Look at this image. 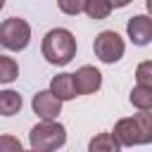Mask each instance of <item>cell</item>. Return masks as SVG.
<instances>
[{"label":"cell","instance_id":"5bb4252c","mask_svg":"<svg viewBox=\"0 0 152 152\" xmlns=\"http://www.w3.org/2000/svg\"><path fill=\"white\" fill-rule=\"evenodd\" d=\"M133 121L140 131V145H150L152 142V114L150 112H138V114H133Z\"/></svg>","mask_w":152,"mask_h":152},{"label":"cell","instance_id":"9a60e30c","mask_svg":"<svg viewBox=\"0 0 152 152\" xmlns=\"http://www.w3.org/2000/svg\"><path fill=\"white\" fill-rule=\"evenodd\" d=\"M19 78V64L7 57V55H0V83H12Z\"/></svg>","mask_w":152,"mask_h":152},{"label":"cell","instance_id":"3957f363","mask_svg":"<svg viewBox=\"0 0 152 152\" xmlns=\"http://www.w3.org/2000/svg\"><path fill=\"white\" fill-rule=\"evenodd\" d=\"M28 43H31V26L26 19L10 17L0 24V45L5 50L21 52L28 48Z\"/></svg>","mask_w":152,"mask_h":152},{"label":"cell","instance_id":"277c9868","mask_svg":"<svg viewBox=\"0 0 152 152\" xmlns=\"http://www.w3.org/2000/svg\"><path fill=\"white\" fill-rule=\"evenodd\" d=\"M93 50H95V57L102 62V64H114L124 57L126 52V43L124 38L116 33V31H100L95 36V43H93Z\"/></svg>","mask_w":152,"mask_h":152},{"label":"cell","instance_id":"2e32d148","mask_svg":"<svg viewBox=\"0 0 152 152\" xmlns=\"http://www.w3.org/2000/svg\"><path fill=\"white\" fill-rule=\"evenodd\" d=\"M135 81H138V86L152 88V59H145L135 66Z\"/></svg>","mask_w":152,"mask_h":152},{"label":"cell","instance_id":"44dd1931","mask_svg":"<svg viewBox=\"0 0 152 152\" xmlns=\"http://www.w3.org/2000/svg\"><path fill=\"white\" fill-rule=\"evenodd\" d=\"M2 7H5V0H0V10H2Z\"/></svg>","mask_w":152,"mask_h":152},{"label":"cell","instance_id":"9c48e42d","mask_svg":"<svg viewBox=\"0 0 152 152\" xmlns=\"http://www.w3.org/2000/svg\"><path fill=\"white\" fill-rule=\"evenodd\" d=\"M57 100H62V102H66V100H74L78 93H76V83H74V74H66V71H62V74H57V76H52L50 78V88H48Z\"/></svg>","mask_w":152,"mask_h":152},{"label":"cell","instance_id":"7c38bea8","mask_svg":"<svg viewBox=\"0 0 152 152\" xmlns=\"http://www.w3.org/2000/svg\"><path fill=\"white\" fill-rule=\"evenodd\" d=\"M131 104L138 109V112H152V88H145V86H135L128 95Z\"/></svg>","mask_w":152,"mask_h":152},{"label":"cell","instance_id":"5b68a950","mask_svg":"<svg viewBox=\"0 0 152 152\" xmlns=\"http://www.w3.org/2000/svg\"><path fill=\"white\" fill-rule=\"evenodd\" d=\"M31 107L40 121H57V116L62 114V100H57L50 90H38L31 100Z\"/></svg>","mask_w":152,"mask_h":152},{"label":"cell","instance_id":"52a82bcc","mask_svg":"<svg viewBox=\"0 0 152 152\" xmlns=\"http://www.w3.org/2000/svg\"><path fill=\"white\" fill-rule=\"evenodd\" d=\"M126 33L133 45H147L152 43V17L147 14H135L126 24Z\"/></svg>","mask_w":152,"mask_h":152},{"label":"cell","instance_id":"4fadbf2b","mask_svg":"<svg viewBox=\"0 0 152 152\" xmlns=\"http://www.w3.org/2000/svg\"><path fill=\"white\" fill-rule=\"evenodd\" d=\"M83 12H86L90 19L100 21V19H107V17L112 14V5H109V0H86Z\"/></svg>","mask_w":152,"mask_h":152},{"label":"cell","instance_id":"d6986e66","mask_svg":"<svg viewBox=\"0 0 152 152\" xmlns=\"http://www.w3.org/2000/svg\"><path fill=\"white\" fill-rule=\"evenodd\" d=\"M131 2H133V0H109L112 10H114V7H116V10H119V7H126V5H131Z\"/></svg>","mask_w":152,"mask_h":152},{"label":"cell","instance_id":"30bf717a","mask_svg":"<svg viewBox=\"0 0 152 152\" xmlns=\"http://www.w3.org/2000/svg\"><path fill=\"white\" fill-rule=\"evenodd\" d=\"M88 152H121V145L114 140L112 133H97L90 138Z\"/></svg>","mask_w":152,"mask_h":152},{"label":"cell","instance_id":"6da1fadb","mask_svg":"<svg viewBox=\"0 0 152 152\" xmlns=\"http://www.w3.org/2000/svg\"><path fill=\"white\" fill-rule=\"evenodd\" d=\"M76 38L69 28H50L43 36V45L40 52L45 57V62L55 64V66H66L74 57H76Z\"/></svg>","mask_w":152,"mask_h":152},{"label":"cell","instance_id":"ffe728a7","mask_svg":"<svg viewBox=\"0 0 152 152\" xmlns=\"http://www.w3.org/2000/svg\"><path fill=\"white\" fill-rule=\"evenodd\" d=\"M145 7H147V17H152V0H145Z\"/></svg>","mask_w":152,"mask_h":152},{"label":"cell","instance_id":"ac0fdd59","mask_svg":"<svg viewBox=\"0 0 152 152\" xmlns=\"http://www.w3.org/2000/svg\"><path fill=\"white\" fill-rule=\"evenodd\" d=\"M0 152H24V147H21L19 138L5 133V135H0Z\"/></svg>","mask_w":152,"mask_h":152},{"label":"cell","instance_id":"7a4b0ae2","mask_svg":"<svg viewBox=\"0 0 152 152\" xmlns=\"http://www.w3.org/2000/svg\"><path fill=\"white\" fill-rule=\"evenodd\" d=\"M28 142L36 152H57L66 142V128L59 121H40L28 131Z\"/></svg>","mask_w":152,"mask_h":152},{"label":"cell","instance_id":"8fae6325","mask_svg":"<svg viewBox=\"0 0 152 152\" xmlns=\"http://www.w3.org/2000/svg\"><path fill=\"white\" fill-rule=\"evenodd\" d=\"M21 109V95L17 90H0V114L2 116H14Z\"/></svg>","mask_w":152,"mask_h":152},{"label":"cell","instance_id":"ba28073f","mask_svg":"<svg viewBox=\"0 0 152 152\" xmlns=\"http://www.w3.org/2000/svg\"><path fill=\"white\" fill-rule=\"evenodd\" d=\"M112 135H114V140H116L121 147H135V145H140V131H138L133 116L119 119V121L114 124Z\"/></svg>","mask_w":152,"mask_h":152},{"label":"cell","instance_id":"7402d4cb","mask_svg":"<svg viewBox=\"0 0 152 152\" xmlns=\"http://www.w3.org/2000/svg\"><path fill=\"white\" fill-rule=\"evenodd\" d=\"M24 152H36V150H24Z\"/></svg>","mask_w":152,"mask_h":152},{"label":"cell","instance_id":"e0dca14e","mask_svg":"<svg viewBox=\"0 0 152 152\" xmlns=\"http://www.w3.org/2000/svg\"><path fill=\"white\" fill-rule=\"evenodd\" d=\"M57 5H59V10H62L64 14L76 17V14H81V12H83L86 0H57Z\"/></svg>","mask_w":152,"mask_h":152},{"label":"cell","instance_id":"8992f818","mask_svg":"<svg viewBox=\"0 0 152 152\" xmlns=\"http://www.w3.org/2000/svg\"><path fill=\"white\" fill-rule=\"evenodd\" d=\"M74 83H76V93L78 95H90V93H97L100 86H102V74L90 66V64H83L76 69L74 74Z\"/></svg>","mask_w":152,"mask_h":152}]
</instances>
